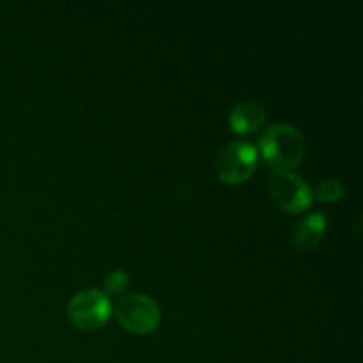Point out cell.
<instances>
[{
  "instance_id": "1",
  "label": "cell",
  "mask_w": 363,
  "mask_h": 363,
  "mask_svg": "<svg viewBox=\"0 0 363 363\" xmlns=\"http://www.w3.org/2000/svg\"><path fill=\"white\" fill-rule=\"evenodd\" d=\"M261 155L273 170L291 172L305 158L303 133L293 124H273L261 137Z\"/></svg>"
},
{
  "instance_id": "2",
  "label": "cell",
  "mask_w": 363,
  "mask_h": 363,
  "mask_svg": "<svg viewBox=\"0 0 363 363\" xmlns=\"http://www.w3.org/2000/svg\"><path fill=\"white\" fill-rule=\"evenodd\" d=\"M113 314L119 325L137 335L155 332L162 321L158 303L151 296L142 293L123 294L113 307Z\"/></svg>"
},
{
  "instance_id": "3",
  "label": "cell",
  "mask_w": 363,
  "mask_h": 363,
  "mask_svg": "<svg viewBox=\"0 0 363 363\" xmlns=\"http://www.w3.org/2000/svg\"><path fill=\"white\" fill-rule=\"evenodd\" d=\"M266 190L273 204L291 215L305 211L314 201L312 188L301 177L287 170H272L266 181Z\"/></svg>"
},
{
  "instance_id": "4",
  "label": "cell",
  "mask_w": 363,
  "mask_h": 363,
  "mask_svg": "<svg viewBox=\"0 0 363 363\" xmlns=\"http://www.w3.org/2000/svg\"><path fill=\"white\" fill-rule=\"evenodd\" d=\"M259 163L257 149L247 140H234L223 145L215 162L216 176L225 184L245 183Z\"/></svg>"
},
{
  "instance_id": "5",
  "label": "cell",
  "mask_w": 363,
  "mask_h": 363,
  "mask_svg": "<svg viewBox=\"0 0 363 363\" xmlns=\"http://www.w3.org/2000/svg\"><path fill=\"white\" fill-rule=\"evenodd\" d=\"M112 314V303L99 289H82L67 303V318L77 328L92 332L99 330Z\"/></svg>"
},
{
  "instance_id": "6",
  "label": "cell",
  "mask_w": 363,
  "mask_h": 363,
  "mask_svg": "<svg viewBox=\"0 0 363 363\" xmlns=\"http://www.w3.org/2000/svg\"><path fill=\"white\" fill-rule=\"evenodd\" d=\"M326 227H328L326 216L321 213H312L294 225L291 241L298 250H314L325 238Z\"/></svg>"
},
{
  "instance_id": "7",
  "label": "cell",
  "mask_w": 363,
  "mask_h": 363,
  "mask_svg": "<svg viewBox=\"0 0 363 363\" xmlns=\"http://www.w3.org/2000/svg\"><path fill=\"white\" fill-rule=\"evenodd\" d=\"M268 119L266 106L259 101H245L234 106L229 113V126L234 133H254Z\"/></svg>"
},
{
  "instance_id": "8",
  "label": "cell",
  "mask_w": 363,
  "mask_h": 363,
  "mask_svg": "<svg viewBox=\"0 0 363 363\" xmlns=\"http://www.w3.org/2000/svg\"><path fill=\"white\" fill-rule=\"evenodd\" d=\"M312 194L323 202H337L344 197L346 190L339 179H325L318 184V188Z\"/></svg>"
},
{
  "instance_id": "9",
  "label": "cell",
  "mask_w": 363,
  "mask_h": 363,
  "mask_svg": "<svg viewBox=\"0 0 363 363\" xmlns=\"http://www.w3.org/2000/svg\"><path fill=\"white\" fill-rule=\"evenodd\" d=\"M128 287H130V275L126 272H123V269L112 272L105 279V289L112 296H121Z\"/></svg>"
}]
</instances>
